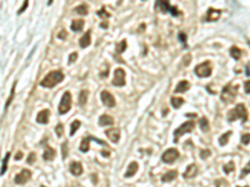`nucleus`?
Returning <instances> with one entry per match:
<instances>
[{"instance_id": "1", "label": "nucleus", "mask_w": 250, "mask_h": 187, "mask_svg": "<svg viewBox=\"0 0 250 187\" xmlns=\"http://www.w3.org/2000/svg\"><path fill=\"white\" fill-rule=\"evenodd\" d=\"M63 80H64V74H63L60 70H54V71H50V73L40 81V85H41L43 88L51 89V88H54L55 85L60 84Z\"/></svg>"}, {"instance_id": "2", "label": "nucleus", "mask_w": 250, "mask_h": 187, "mask_svg": "<svg viewBox=\"0 0 250 187\" xmlns=\"http://www.w3.org/2000/svg\"><path fill=\"white\" fill-rule=\"evenodd\" d=\"M238 119H242L243 121L248 120V111H247L245 105H243V104L237 105L235 109H233L228 112V121L229 122H234Z\"/></svg>"}, {"instance_id": "3", "label": "nucleus", "mask_w": 250, "mask_h": 187, "mask_svg": "<svg viewBox=\"0 0 250 187\" xmlns=\"http://www.w3.org/2000/svg\"><path fill=\"white\" fill-rule=\"evenodd\" d=\"M237 90H238V86H234L232 83H229L227 86L223 88L221 90V94H220V99L225 104H230L234 101V99L237 97Z\"/></svg>"}, {"instance_id": "4", "label": "nucleus", "mask_w": 250, "mask_h": 187, "mask_svg": "<svg viewBox=\"0 0 250 187\" xmlns=\"http://www.w3.org/2000/svg\"><path fill=\"white\" fill-rule=\"evenodd\" d=\"M194 127H195L194 121H185L184 124H181V125H180L178 129H175V131H174V142H179V139H180L183 135L191 132V131L194 130Z\"/></svg>"}, {"instance_id": "5", "label": "nucleus", "mask_w": 250, "mask_h": 187, "mask_svg": "<svg viewBox=\"0 0 250 187\" xmlns=\"http://www.w3.org/2000/svg\"><path fill=\"white\" fill-rule=\"evenodd\" d=\"M155 9L161 11V13H170L173 16H179L180 11L178 10V8L170 5L169 1H156L155 3Z\"/></svg>"}, {"instance_id": "6", "label": "nucleus", "mask_w": 250, "mask_h": 187, "mask_svg": "<svg viewBox=\"0 0 250 187\" xmlns=\"http://www.w3.org/2000/svg\"><path fill=\"white\" fill-rule=\"evenodd\" d=\"M71 101H73V99H71V94L69 93V91L64 93V95L61 96V100H60L59 107H58V111H59L60 115L66 114V112L71 109Z\"/></svg>"}, {"instance_id": "7", "label": "nucleus", "mask_w": 250, "mask_h": 187, "mask_svg": "<svg viewBox=\"0 0 250 187\" xmlns=\"http://www.w3.org/2000/svg\"><path fill=\"white\" fill-rule=\"evenodd\" d=\"M211 71H213V68H211V63L209 60L205 63H201L200 65L195 66V69H194V73L199 78H209L211 75Z\"/></svg>"}, {"instance_id": "8", "label": "nucleus", "mask_w": 250, "mask_h": 187, "mask_svg": "<svg viewBox=\"0 0 250 187\" xmlns=\"http://www.w3.org/2000/svg\"><path fill=\"white\" fill-rule=\"evenodd\" d=\"M179 156H180L179 151H178L176 149H173V147H171V149H168V150L161 155V161H163L164 164L171 165V164L175 162V160L179 159Z\"/></svg>"}, {"instance_id": "9", "label": "nucleus", "mask_w": 250, "mask_h": 187, "mask_svg": "<svg viewBox=\"0 0 250 187\" xmlns=\"http://www.w3.org/2000/svg\"><path fill=\"white\" fill-rule=\"evenodd\" d=\"M113 85L118 86V88H122V86L125 85V71L122 68L115 69V71H114V79H113Z\"/></svg>"}, {"instance_id": "10", "label": "nucleus", "mask_w": 250, "mask_h": 187, "mask_svg": "<svg viewBox=\"0 0 250 187\" xmlns=\"http://www.w3.org/2000/svg\"><path fill=\"white\" fill-rule=\"evenodd\" d=\"M30 177H31V171L25 169V170H21V171L15 176L14 182H15L16 185H24L25 182H28V181L30 180Z\"/></svg>"}, {"instance_id": "11", "label": "nucleus", "mask_w": 250, "mask_h": 187, "mask_svg": "<svg viewBox=\"0 0 250 187\" xmlns=\"http://www.w3.org/2000/svg\"><path fill=\"white\" fill-rule=\"evenodd\" d=\"M100 97H102V101H103V104L105 105V106H108V107H114L115 106V99H114V96L112 95V94L109 93L108 90H103L102 94H100Z\"/></svg>"}, {"instance_id": "12", "label": "nucleus", "mask_w": 250, "mask_h": 187, "mask_svg": "<svg viewBox=\"0 0 250 187\" xmlns=\"http://www.w3.org/2000/svg\"><path fill=\"white\" fill-rule=\"evenodd\" d=\"M220 15H221V11H220V10L214 9V8H209L208 11H206V15H205V21H208V23L216 21V20H219Z\"/></svg>"}, {"instance_id": "13", "label": "nucleus", "mask_w": 250, "mask_h": 187, "mask_svg": "<svg viewBox=\"0 0 250 187\" xmlns=\"http://www.w3.org/2000/svg\"><path fill=\"white\" fill-rule=\"evenodd\" d=\"M105 135H107L108 139H109L112 142H114V144H117V142L120 140V130H119V129H110V130H107V131H105Z\"/></svg>"}, {"instance_id": "14", "label": "nucleus", "mask_w": 250, "mask_h": 187, "mask_svg": "<svg viewBox=\"0 0 250 187\" xmlns=\"http://www.w3.org/2000/svg\"><path fill=\"white\" fill-rule=\"evenodd\" d=\"M196 175H198V166H196L195 164H191V165H189V166L186 167L185 172L183 174V177L186 179V180H189V179L195 177Z\"/></svg>"}, {"instance_id": "15", "label": "nucleus", "mask_w": 250, "mask_h": 187, "mask_svg": "<svg viewBox=\"0 0 250 187\" xmlns=\"http://www.w3.org/2000/svg\"><path fill=\"white\" fill-rule=\"evenodd\" d=\"M49 116H50V111L48 109L45 110H41L38 115H36V122L38 124H41V125H45L49 122Z\"/></svg>"}, {"instance_id": "16", "label": "nucleus", "mask_w": 250, "mask_h": 187, "mask_svg": "<svg viewBox=\"0 0 250 187\" xmlns=\"http://www.w3.org/2000/svg\"><path fill=\"white\" fill-rule=\"evenodd\" d=\"M90 44H91V30H88V31L80 38L79 45H80L81 49H85V48H88Z\"/></svg>"}, {"instance_id": "17", "label": "nucleus", "mask_w": 250, "mask_h": 187, "mask_svg": "<svg viewBox=\"0 0 250 187\" xmlns=\"http://www.w3.org/2000/svg\"><path fill=\"white\" fill-rule=\"evenodd\" d=\"M69 171H70V174L74 175V176H80V175L83 174V166H81V164H80L79 161H74V162L70 164Z\"/></svg>"}, {"instance_id": "18", "label": "nucleus", "mask_w": 250, "mask_h": 187, "mask_svg": "<svg viewBox=\"0 0 250 187\" xmlns=\"http://www.w3.org/2000/svg\"><path fill=\"white\" fill-rule=\"evenodd\" d=\"M56 154H55V150L50 146H45V150L43 152V160L44 161H53L55 159Z\"/></svg>"}, {"instance_id": "19", "label": "nucleus", "mask_w": 250, "mask_h": 187, "mask_svg": "<svg viewBox=\"0 0 250 187\" xmlns=\"http://www.w3.org/2000/svg\"><path fill=\"white\" fill-rule=\"evenodd\" d=\"M138 170H139V164H138L136 161H133V162L129 164V166H128V169H126V172H125L124 176L126 177V179L133 177V176L136 174Z\"/></svg>"}, {"instance_id": "20", "label": "nucleus", "mask_w": 250, "mask_h": 187, "mask_svg": "<svg viewBox=\"0 0 250 187\" xmlns=\"http://www.w3.org/2000/svg\"><path fill=\"white\" fill-rule=\"evenodd\" d=\"M190 89V84H189V81H186V80H181L178 85H176V88H175V93L176 94H181V93H185V91H188Z\"/></svg>"}, {"instance_id": "21", "label": "nucleus", "mask_w": 250, "mask_h": 187, "mask_svg": "<svg viewBox=\"0 0 250 187\" xmlns=\"http://www.w3.org/2000/svg\"><path fill=\"white\" fill-rule=\"evenodd\" d=\"M176 176H178V171L170 170V171H168L166 174H164V175L161 176V181H163V182H171L173 180L176 179Z\"/></svg>"}, {"instance_id": "22", "label": "nucleus", "mask_w": 250, "mask_h": 187, "mask_svg": "<svg viewBox=\"0 0 250 187\" xmlns=\"http://www.w3.org/2000/svg\"><path fill=\"white\" fill-rule=\"evenodd\" d=\"M83 28H84V20H81V19H75V20H73V21H71L70 29H71L73 31H75V33H78V31H81V30H83Z\"/></svg>"}, {"instance_id": "23", "label": "nucleus", "mask_w": 250, "mask_h": 187, "mask_svg": "<svg viewBox=\"0 0 250 187\" xmlns=\"http://www.w3.org/2000/svg\"><path fill=\"white\" fill-rule=\"evenodd\" d=\"M114 124V119L110 115H102L99 117V125L100 126H109Z\"/></svg>"}, {"instance_id": "24", "label": "nucleus", "mask_w": 250, "mask_h": 187, "mask_svg": "<svg viewBox=\"0 0 250 187\" xmlns=\"http://www.w3.org/2000/svg\"><path fill=\"white\" fill-rule=\"evenodd\" d=\"M90 141H91V136H86V137H84L83 141H81V144H80L79 150H80L81 152H88V151H89Z\"/></svg>"}, {"instance_id": "25", "label": "nucleus", "mask_w": 250, "mask_h": 187, "mask_svg": "<svg viewBox=\"0 0 250 187\" xmlns=\"http://www.w3.org/2000/svg\"><path fill=\"white\" fill-rule=\"evenodd\" d=\"M229 53H230V56L233 59H235V60H239L242 58V50L239 48H237V46H232Z\"/></svg>"}, {"instance_id": "26", "label": "nucleus", "mask_w": 250, "mask_h": 187, "mask_svg": "<svg viewBox=\"0 0 250 187\" xmlns=\"http://www.w3.org/2000/svg\"><path fill=\"white\" fill-rule=\"evenodd\" d=\"M88 96H89V91H88V90H81V91H80V94H79V99H78L80 106H84V105L86 104Z\"/></svg>"}, {"instance_id": "27", "label": "nucleus", "mask_w": 250, "mask_h": 187, "mask_svg": "<svg viewBox=\"0 0 250 187\" xmlns=\"http://www.w3.org/2000/svg\"><path fill=\"white\" fill-rule=\"evenodd\" d=\"M170 102H171V106L174 109H180L183 106V104H184V99H181V97H171Z\"/></svg>"}, {"instance_id": "28", "label": "nucleus", "mask_w": 250, "mask_h": 187, "mask_svg": "<svg viewBox=\"0 0 250 187\" xmlns=\"http://www.w3.org/2000/svg\"><path fill=\"white\" fill-rule=\"evenodd\" d=\"M80 126H81V121H80V120H75V121H73V124H71V126H70V136H74L75 132L79 130Z\"/></svg>"}, {"instance_id": "29", "label": "nucleus", "mask_w": 250, "mask_h": 187, "mask_svg": "<svg viewBox=\"0 0 250 187\" xmlns=\"http://www.w3.org/2000/svg\"><path fill=\"white\" fill-rule=\"evenodd\" d=\"M232 136V131H228L227 134H223L220 137H219V145L220 146H225L229 141V137Z\"/></svg>"}, {"instance_id": "30", "label": "nucleus", "mask_w": 250, "mask_h": 187, "mask_svg": "<svg viewBox=\"0 0 250 187\" xmlns=\"http://www.w3.org/2000/svg\"><path fill=\"white\" fill-rule=\"evenodd\" d=\"M199 125H200V129H201L204 132L209 131V121H208L206 117H201L200 121H199Z\"/></svg>"}, {"instance_id": "31", "label": "nucleus", "mask_w": 250, "mask_h": 187, "mask_svg": "<svg viewBox=\"0 0 250 187\" xmlns=\"http://www.w3.org/2000/svg\"><path fill=\"white\" fill-rule=\"evenodd\" d=\"M9 157H10V152H8L5 155V157L3 159V162H1V175H4L8 170V161H9Z\"/></svg>"}, {"instance_id": "32", "label": "nucleus", "mask_w": 250, "mask_h": 187, "mask_svg": "<svg viewBox=\"0 0 250 187\" xmlns=\"http://www.w3.org/2000/svg\"><path fill=\"white\" fill-rule=\"evenodd\" d=\"M234 170H235V164H234L233 161H229L227 165L223 166V171H224L225 174H230V172L234 171Z\"/></svg>"}, {"instance_id": "33", "label": "nucleus", "mask_w": 250, "mask_h": 187, "mask_svg": "<svg viewBox=\"0 0 250 187\" xmlns=\"http://www.w3.org/2000/svg\"><path fill=\"white\" fill-rule=\"evenodd\" d=\"M15 88H16V81L13 84V88H11V91H10V96H9V99H8V101H6V104H5V110L10 106V104H11V101H13V99H14V94H15Z\"/></svg>"}, {"instance_id": "34", "label": "nucleus", "mask_w": 250, "mask_h": 187, "mask_svg": "<svg viewBox=\"0 0 250 187\" xmlns=\"http://www.w3.org/2000/svg\"><path fill=\"white\" fill-rule=\"evenodd\" d=\"M75 11L79 14V15H86L88 14V6L85 4H81L79 6L75 8Z\"/></svg>"}, {"instance_id": "35", "label": "nucleus", "mask_w": 250, "mask_h": 187, "mask_svg": "<svg viewBox=\"0 0 250 187\" xmlns=\"http://www.w3.org/2000/svg\"><path fill=\"white\" fill-rule=\"evenodd\" d=\"M126 46H128V44H126V40H122L118 45H117V51L119 53V54H122V53H124L125 49H126Z\"/></svg>"}, {"instance_id": "36", "label": "nucleus", "mask_w": 250, "mask_h": 187, "mask_svg": "<svg viewBox=\"0 0 250 187\" xmlns=\"http://www.w3.org/2000/svg\"><path fill=\"white\" fill-rule=\"evenodd\" d=\"M250 174V161L248 162V165L242 170V174H240V179H244L247 175H249Z\"/></svg>"}, {"instance_id": "37", "label": "nucleus", "mask_w": 250, "mask_h": 187, "mask_svg": "<svg viewBox=\"0 0 250 187\" xmlns=\"http://www.w3.org/2000/svg\"><path fill=\"white\" fill-rule=\"evenodd\" d=\"M55 134H56L58 137H61V136H63V134H64V126H63L61 124H59V125L55 127Z\"/></svg>"}, {"instance_id": "38", "label": "nucleus", "mask_w": 250, "mask_h": 187, "mask_svg": "<svg viewBox=\"0 0 250 187\" xmlns=\"http://www.w3.org/2000/svg\"><path fill=\"white\" fill-rule=\"evenodd\" d=\"M215 187H229V184H228L225 180L219 179V180L215 181Z\"/></svg>"}, {"instance_id": "39", "label": "nucleus", "mask_w": 250, "mask_h": 187, "mask_svg": "<svg viewBox=\"0 0 250 187\" xmlns=\"http://www.w3.org/2000/svg\"><path fill=\"white\" fill-rule=\"evenodd\" d=\"M210 155H211V151H210V150H201V151H200V159H203V160L208 159Z\"/></svg>"}, {"instance_id": "40", "label": "nucleus", "mask_w": 250, "mask_h": 187, "mask_svg": "<svg viewBox=\"0 0 250 187\" xmlns=\"http://www.w3.org/2000/svg\"><path fill=\"white\" fill-rule=\"evenodd\" d=\"M98 15H99V16H102V18H110V14H109V13H107L105 8H102V9L98 11Z\"/></svg>"}, {"instance_id": "41", "label": "nucleus", "mask_w": 250, "mask_h": 187, "mask_svg": "<svg viewBox=\"0 0 250 187\" xmlns=\"http://www.w3.org/2000/svg\"><path fill=\"white\" fill-rule=\"evenodd\" d=\"M61 149H63V160H65L68 156V142H64L61 145Z\"/></svg>"}, {"instance_id": "42", "label": "nucleus", "mask_w": 250, "mask_h": 187, "mask_svg": "<svg viewBox=\"0 0 250 187\" xmlns=\"http://www.w3.org/2000/svg\"><path fill=\"white\" fill-rule=\"evenodd\" d=\"M250 142V134H245L242 136V144L243 145H248Z\"/></svg>"}, {"instance_id": "43", "label": "nucleus", "mask_w": 250, "mask_h": 187, "mask_svg": "<svg viewBox=\"0 0 250 187\" xmlns=\"http://www.w3.org/2000/svg\"><path fill=\"white\" fill-rule=\"evenodd\" d=\"M35 159H36V155H35L34 152H31V154L28 156V160H26V162H28L29 165H33V164H34V161H35Z\"/></svg>"}, {"instance_id": "44", "label": "nucleus", "mask_w": 250, "mask_h": 187, "mask_svg": "<svg viewBox=\"0 0 250 187\" xmlns=\"http://www.w3.org/2000/svg\"><path fill=\"white\" fill-rule=\"evenodd\" d=\"M76 59H78V54L76 53H71L70 56H69V64H73Z\"/></svg>"}, {"instance_id": "45", "label": "nucleus", "mask_w": 250, "mask_h": 187, "mask_svg": "<svg viewBox=\"0 0 250 187\" xmlns=\"http://www.w3.org/2000/svg\"><path fill=\"white\" fill-rule=\"evenodd\" d=\"M179 40L183 43V44H186V35L184 33H180L179 34Z\"/></svg>"}, {"instance_id": "46", "label": "nucleus", "mask_w": 250, "mask_h": 187, "mask_svg": "<svg viewBox=\"0 0 250 187\" xmlns=\"http://www.w3.org/2000/svg\"><path fill=\"white\" fill-rule=\"evenodd\" d=\"M28 5H29V3H28V1H24V4H23V6H21V8H20V9H19V11H18V14H21V13H23V11H24V10H25V9H26V8H28Z\"/></svg>"}, {"instance_id": "47", "label": "nucleus", "mask_w": 250, "mask_h": 187, "mask_svg": "<svg viewBox=\"0 0 250 187\" xmlns=\"http://www.w3.org/2000/svg\"><path fill=\"white\" fill-rule=\"evenodd\" d=\"M66 36H68V34H66L65 30H61V31L58 34V38H59V39H65Z\"/></svg>"}, {"instance_id": "48", "label": "nucleus", "mask_w": 250, "mask_h": 187, "mask_svg": "<svg viewBox=\"0 0 250 187\" xmlns=\"http://www.w3.org/2000/svg\"><path fill=\"white\" fill-rule=\"evenodd\" d=\"M244 89H245V93L250 94V80L245 81V84H244Z\"/></svg>"}, {"instance_id": "49", "label": "nucleus", "mask_w": 250, "mask_h": 187, "mask_svg": "<svg viewBox=\"0 0 250 187\" xmlns=\"http://www.w3.org/2000/svg\"><path fill=\"white\" fill-rule=\"evenodd\" d=\"M190 60H191V56H190V55H186V58H184V64H185V65H189V64H190Z\"/></svg>"}, {"instance_id": "50", "label": "nucleus", "mask_w": 250, "mask_h": 187, "mask_svg": "<svg viewBox=\"0 0 250 187\" xmlns=\"http://www.w3.org/2000/svg\"><path fill=\"white\" fill-rule=\"evenodd\" d=\"M102 155H103V156H105V157H109V156H110V152L104 150V151H102Z\"/></svg>"}, {"instance_id": "51", "label": "nucleus", "mask_w": 250, "mask_h": 187, "mask_svg": "<svg viewBox=\"0 0 250 187\" xmlns=\"http://www.w3.org/2000/svg\"><path fill=\"white\" fill-rule=\"evenodd\" d=\"M21 157H23V154H21V152H18L16 156H15V160H20Z\"/></svg>"}, {"instance_id": "52", "label": "nucleus", "mask_w": 250, "mask_h": 187, "mask_svg": "<svg viewBox=\"0 0 250 187\" xmlns=\"http://www.w3.org/2000/svg\"><path fill=\"white\" fill-rule=\"evenodd\" d=\"M100 26H102V28H108V24H107V23H102Z\"/></svg>"}, {"instance_id": "53", "label": "nucleus", "mask_w": 250, "mask_h": 187, "mask_svg": "<svg viewBox=\"0 0 250 187\" xmlns=\"http://www.w3.org/2000/svg\"><path fill=\"white\" fill-rule=\"evenodd\" d=\"M166 114H168V109H165V110H164V112H163V115H164V116H165V115H166Z\"/></svg>"}, {"instance_id": "54", "label": "nucleus", "mask_w": 250, "mask_h": 187, "mask_svg": "<svg viewBox=\"0 0 250 187\" xmlns=\"http://www.w3.org/2000/svg\"><path fill=\"white\" fill-rule=\"evenodd\" d=\"M238 187H249V186H238Z\"/></svg>"}, {"instance_id": "55", "label": "nucleus", "mask_w": 250, "mask_h": 187, "mask_svg": "<svg viewBox=\"0 0 250 187\" xmlns=\"http://www.w3.org/2000/svg\"><path fill=\"white\" fill-rule=\"evenodd\" d=\"M40 187H45V186H43V185H41V186H40Z\"/></svg>"}]
</instances>
